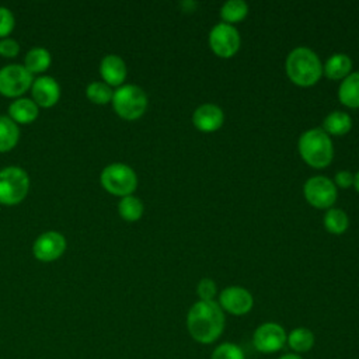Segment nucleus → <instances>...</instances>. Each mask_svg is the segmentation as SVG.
I'll list each match as a JSON object with an SVG mask.
<instances>
[{
  "instance_id": "10",
  "label": "nucleus",
  "mask_w": 359,
  "mask_h": 359,
  "mask_svg": "<svg viewBox=\"0 0 359 359\" xmlns=\"http://www.w3.org/2000/svg\"><path fill=\"white\" fill-rule=\"evenodd\" d=\"M287 334L278 323H264L252 334L254 348L261 353H273L286 345Z\"/></svg>"
},
{
  "instance_id": "24",
  "label": "nucleus",
  "mask_w": 359,
  "mask_h": 359,
  "mask_svg": "<svg viewBox=\"0 0 359 359\" xmlns=\"http://www.w3.org/2000/svg\"><path fill=\"white\" fill-rule=\"evenodd\" d=\"M247 14H248V6L243 0H229L220 8V17L223 22L230 25L238 21H243Z\"/></svg>"
},
{
  "instance_id": "12",
  "label": "nucleus",
  "mask_w": 359,
  "mask_h": 359,
  "mask_svg": "<svg viewBox=\"0 0 359 359\" xmlns=\"http://www.w3.org/2000/svg\"><path fill=\"white\" fill-rule=\"evenodd\" d=\"M66 250V238L59 231H45L36 237L32 245L35 258L43 262H50L62 257Z\"/></svg>"
},
{
  "instance_id": "11",
  "label": "nucleus",
  "mask_w": 359,
  "mask_h": 359,
  "mask_svg": "<svg viewBox=\"0 0 359 359\" xmlns=\"http://www.w3.org/2000/svg\"><path fill=\"white\" fill-rule=\"evenodd\" d=\"M217 303L223 311H227L233 316H244L251 311L254 299L245 287L229 286L220 292Z\"/></svg>"
},
{
  "instance_id": "21",
  "label": "nucleus",
  "mask_w": 359,
  "mask_h": 359,
  "mask_svg": "<svg viewBox=\"0 0 359 359\" xmlns=\"http://www.w3.org/2000/svg\"><path fill=\"white\" fill-rule=\"evenodd\" d=\"M50 62H52V56L49 50L42 46H35L27 52L24 59V66L31 74H34V73L45 72L50 66Z\"/></svg>"
},
{
  "instance_id": "27",
  "label": "nucleus",
  "mask_w": 359,
  "mask_h": 359,
  "mask_svg": "<svg viewBox=\"0 0 359 359\" xmlns=\"http://www.w3.org/2000/svg\"><path fill=\"white\" fill-rule=\"evenodd\" d=\"M210 359H245V355L238 345L223 342L213 349Z\"/></svg>"
},
{
  "instance_id": "15",
  "label": "nucleus",
  "mask_w": 359,
  "mask_h": 359,
  "mask_svg": "<svg viewBox=\"0 0 359 359\" xmlns=\"http://www.w3.org/2000/svg\"><path fill=\"white\" fill-rule=\"evenodd\" d=\"M100 73L108 86H122L126 79V63L118 55H105L100 63Z\"/></svg>"
},
{
  "instance_id": "16",
  "label": "nucleus",
  "mask_w": 359,
  "mask_h": 359,
  "mask_svg": "<svg viewBox=\"0 0 359 359\" xmlns=\"http://www.w3.org/2000/svg\"><path fill=\"white\" fill-rule=\"evenodd\" d=\"M39 112V107L31 98H17L8 105V116L15 123H29Z\"/></svg>"
},
{
  "instance_id": "13",
  "label": "nucleus",
  "mask_w": 359,
  "mask_h": 359,
  "mask_svg": "<svg viewBox=\"0 0 359 359\" xmlns=\"http://www.w3.org/2000/svg\"><path fill=\"white\" fill-rule=\"evenodd\" d=\"M31 94L38 107L49 108L59 101L60 86L50 76H39L32 81Z\"/></svg>"
},
{
  "instance_id": "17",
  "label": "nucleus",
  "mask_w": 359,
  "mask_h": 359,
  "mask_svg": "<svg viewBox=\"0 0 359 359\" xmlns=\"http://www.w3.org/2000/svg\"><path fill=\"white\" fill-rule=\"evenodd\" d=\"M339 102L348 108H359V72L348 74L338 88Z\"/></svg>"
},
{
  "instance_id": "26",
  "label": "nucleus",
  "mask_w": 359,
  "mask_h": 359,
  "mask_svg": "<svg viewBox=\"0 0 359 359\" xmlns=\"http://www.w3.org/2000/svg\"><path fill=\"white\" fill-rule=\"evenodd\" d=\"M86 95L91 102L104 105L112 101L114 91L111 86H108L104 81H93L86 87Z\"/></svg>"
},
{
  "instance_id": "23",
  "label": "nucleus",
  "mask_w": 359,
  "mask_h": 359,
  "mask_svg": "<svg viewBox=\"0 0 359 359\" xmlns=\"http://www.w3.org/2000/svg\"><path fill=\"white\" fill-rule=\"evenodd\" d=\"M143 210H144V208H143L142 201L135 195L123 196V198H121V201L118 203L119 216L122 219H125L126 222L139 220L143 215Z\"/></svg>"
},
{
  "instance_id": "7",
  "label": "nucleus",
  "mask_w": 359,
  "mask_h": 359,
  "mask_svg": "<svg viewBox=\"0 0 359 359\" xmlns=\"http://www.w3.org/2000/svg\"><path fill=\"white\" fill-rule=\"evenodd\" d=\"M303 194L306 201L317 209H330L335 203L338 195L335 184L324 175L309 178L304 182Z\"/></svg>"
},
{
  "instance_id": "19",
  "label": "nucleus",
  "mask_w": 359,
  "mask_h": 359,
  "mask_svg": "<svg viewBox=\"0 0 359 359\" xmlns=\"http://www.w3.org/2000/svg\"><path fill=\"white\" fill-rule=\"evenodd\" d=\"M352 129V119L346 112H330L323 122V130L330 136H344Z\"/></svg>"
},
{
  "instance_id": "5",
  "label": "nucleus",
  "mask_w": 359,
  "mask_h": 359,
  "mask_svg": "<svg viewBox=\"0 0 359 359\" xmlns=\"http://www.w3.org/2000/svg\"><path fill=\"white\" fill-rule=\"evenodd\" d=\"M102 187L112 195H132L137 187V175L132 167L123 163H112L104 167L100 175Z\"/></svg>"
},
{
  "instance_id": "30",
  "label": "nucleus",
  "mask_w": 359,
  "mask_h": 359,
  "mask_svg": "<svg viewBox=\"0 0 359 359\" xmlns=\"http://www.w3.org/2000/svg\"><path fill=\"white\" fill-rule=\"evenodd\" d=\"M20 52V43L10 36L0 38V55L4 57H14Z\"/></svg>"
},
{
  "instance_id": "22",
  "label": "nucleus",
  "mask_w": 359,
  "mask_h": 359,
  "mask_svg": "<svg viewBox=\"0 0 359 359\" xmlns=\"http://www.w3.org/2000/svg\"><path fill=\"white\" fill-rule=\"evenodd\" d=\"M18 139V125L8 115H0V151L11 150L17 144Z\"/></svg>"
},
{
  "instance_id": "33",
  "label": "nucleus",
  "mask_w": 359,
  "mask_h": 359,
  "mask_svg": "<svg viewBox=\"0 0 359 359\" xmlns=\"http://www.w3.org/2000/svg\"><path fill=\"white\" fill-rule=\"evenodd\" d=\"M353 185H355V188H356V191L359 192V171L353 175Z\"/></svg>"
},
{
  "instance_id": "4",
  "label": "nucleus",
  "mask_w": 359,
  "mask_h": 359,
  "mask_svg": "<svg viewBox=\"0 0 359 359\" xmlns=\"http://www.w3.org/2000/svg\"><path fill=\"white\" fill-rule=\"evenodd\" d=\"M112 107L121 118L133 121L144 114L147 108V95L136 84H122L114 91Z\"/></svg>"
},
{
  "instance_id": "14",
  "label": "nucleus",
  "mask_w": 359,
  "mask_h": 359,
  "mask_svg": "<svg viewBox=\"0 0 359 359\" xmlns=\"http://www.w3.org/2000/svg\"><path fill=\"white\" fill-rule=\"evenodd\" d=\"M223 122L224 114L215 104H202L192 114V123L201 132H215L222 128Z\"/></svg>"
},
{
  "instance_id": "8",
  "label": "nucleus",
  "mask_w": 359,
  "mask_h": 359,
  "mask_svg": "<svg viewBox=\"0 0 359 359\" xmlns=\"http://www.w3.org/2000/svg\"><path fill=\"white\" fill-rule=\"evenodd\" d=\"M240 34L236 27L219 22L209 32V46L215 55L227 59L234 56L240 49Z\"/></svg>"
},
{
  "instance_id": "1",
  "label": "nucleus",
  "mask_w": 359,
  "mask_h": 359,
  "mask_svg": "<svg viewBox=\"0 0 359 359\" xmlns=\"http://www.w3.org/2000/svg\"><path fill=\"white\" fill-rule=\"evenodd\" d=\"M224 313L217 302L198 300L187 314V328L194 341L199 344H213L223 334Z\"/></svg>"
},
{
  "instance_id": "3",
  "label": "nucleus",
  "mask_w": 359,
  "mask_h": 359,
  "mask_svg": "<svg viewBox=\"0 0 359 359\" xmlns=\"http://www.w3.org/2000/svg\"><path fill=\"white\" fill-rule=\"evenodd\" d=\"M302 158L314 168L327 167L334 157L331 137L320 128H313L302 133L297 143Z\"/></svg>"
},
{
  "instance_id": "18",
  "label": "nucleus",
  "mask_w": 359,
  "mask_h": 359,
  "mask_svg": "<svg viewBox=\"0 0 359 359\" xmlns=\"http://www.w3.org/2000/svg\"><path fill=\"white\" fill-rule=\"evenodd\" d=\"M352 60L345 53H334L323 66V73L331 80H344L351 74Z\"/></svg>"
},
{
  "instance_id": "32",
  "label": "nucleus",
  "mask_w": 359,
  "mask_h": 359,
  "mask_svg": "<svg viewBox=\"0 0 359 359\" xmlns=\"http://www.w3.org/2000/svg\"><path fill=\"white\" fill-rule=\"evenodd\" d=\"M278 359H303V358L300 355H297V353H285V355L279 356Z\"/></svg>"
},
{
  "instance_id": "29",
  "label": "nucleus",
  "mask_w": 359,
  "mask_h": 359,
  "mask_svg": "<svg viewBox=\"0 0 359 359\" xmlns=\"http://www.w3.org/2000/svg\"><path fill=\"white\" fill-rule=\"evenodd\" d=\"M14 28V14L10 8L0 6V38L8 36Z\"/></svg>"
},
{
  "instance_id": "9",
  "label": "nucleus",
  "mask_w": 359,
  "mask_h": 359,
  "mask_svg": "<svg viewBox=\"0 0 359 359\" xmlns=\"http://www.w3.org/2000/svg\"><path fill=\"white\" fill-rule=\"evenodd\" d=\"M32 74L24 65L11 63L0 69V93L6 97H18L32 86Z\"/></svg>"
},
{
  "instance_id": "2",
  "label": "nucleus",
  "mask_w": 359,
  "mask_h": 359,
  "mask_svg": "<svg viewBox=\"0 0 359 359\" xmlns=\"http://www.w3.org/2000/svg\"><path fill=\"white\" fill-rule=\"evenodd\" d=\"M286 74L292 83L300 87L314 86L321 74L323 65L316 52L306 46L294 48L286 57Z\"/></svg>"
},
{
  "instance_id": "6",
  "label": "nucleus",
  "mask_w": 359,
  "mask_h": 359,
  "mask_svg": "<svg viewBox=\"0 0 359 359\" xmlns=\"http://www.w3.org/2000/svg\"><path fill=\"white\" fill-rule=\"evenodd\" d=\"M29 189V177L21 167L8 165L0 171V203L17 205Z\"/></svg>"
},
{
  "instance_id": "31",
  "label": "nucleus",
  "mask_w": 359,
  "mask_h": 359,
  "mask_svg": "<svg viewBox=\"0 0 359 359\" xmlns=\"http://www.w3.org/2000/svg\"><path fill=\"white\" fill-rule=\"evenodd\" d=\"M335 187H339V188H349L353 185V174L351 171H346V170H342V171H338L334 177V181Z\"/></svg>"
},
{
  "instance_id": "20",
  "label": "nucleus",
  "mask_w": 359,
  "mask_h": 359,
  "mask_svg": "<svg viewBox=\"0 0 359 359\" xmlns=\"http://www.w3.org/2000/svg\"><path fill=\"white\" fill-rule=\"evenodd\" d=\"M286 342L290 346V349L299 355V353H306L311 351L316 342V337L311 330L306 327H297L287 334Z\"/></svg>"
},
{
  "instance_id": "25",
  "label": "nucleus",
  "mask_w": 359,
  "mask_h": 359,
  "mask_svg": "<svg viewBox=\"0 0 359 359\" xmlns=\"http://www.w3.org/2000/svg\"><path fill=\"white\" fill-rule=\"evenodd\" d=\"M324 226L331 234H342L349 226V219L342 209L330 208L324 215Z\"/></svg>"
},
{
  "instance_id": "28",
  "label": "nucleus",
  "mask_w": 359,
  "mask_h": 359,
  "mask_svg": "<svg viewBox=\"0 0 359 359\" xmlns=\"http://www.w3.org/2000/svg\"><path fill=\"white\" fill-rule=\"evenodd\" d=\"M196 293L199 296V300H205V302L215 300V296L217 293V287H216L215 280H212L210 278L201 279L198 286H196Z\"/></svg>"
}]
</instances>
